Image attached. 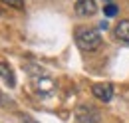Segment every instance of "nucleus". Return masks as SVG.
<instances>
[{"instance_id": "4", "label": "nucleus", "mask_w": 129, "mask_h": 123, "mask_svg": "<svg viewBox=\"0 0 129 123\" xmlns=\"http://www.w3.org/2000/svg\"><path fill=\"white\" fill-rule=\"evenodd\" d=\"M91 91H93V95H95L99 101H109V99L113 97V87H111V83H105V81L93 83Z\"/></svg>"}, {"instance_id": "1", "label": "nucleus", "mask_w": 129, "mask_h": 123, "mask_svg": "<svg viewBox=\"0 0 129 123\" xmlns=\"http://www.w3.org/2000/svg\"><path fill=\"white\" fill-rule=\"evenodd\" d=\"M76 44L85 52H95L101 46V36L93 28H78L76 30Z\"/></svg>"}, {"instance_id": "7", "label": "nucleus", "mask_w": 129, "mask_h": 123, "mask_svg": "<svg viewBox=\"0 0 129 123\" xmlns=\"http://www.w3.org/2000/svg\"><path fill=\"white\" fill-rule=\"evenodd\" d=\"M115 36H117L121 42L129 44V20H121V22L115 26Z\"/></svg>"}, {"instance_id": "10", "label": "nucleus", "mask_w": 129, "mask_h": 123, "mask_svg": "<svg viewBox=\"0 0 129 123\" xmlns=\"http://www.w3.org/2000/svg\"><path fill=\"white\" fill-rule=\"evenodd\" d=\"M24 121H26V123H36V121H32L30 117H24Z\"/></svg>"}, {"instance_id": "6", "label": "nucleus", "mask_w": 129, "mask_h": 123, "mask_svg": "<svg viewBox=\"0 0 129 123\" xmlns=\"http://www.w3.org/2000/svg\"><path fill=\"white\" fill-rule=\"evenodd\" d=\"M0 77L8 83V85H14L16 83V79H14V72H12V68L6 64V61L0 60Z\"/></svg>"}, {"instance_id": "11", "label": "nucleus", "mask_w": 129, "mask_h": 123, "mask_svg": "<svg viewBox=\"0 0 129 123\" xmlns=\"http://www.w3.org/2000/svg\"><path fill=\"white\" fill-rule=\"evenodd\" d=\"M0 103H2V93H0Z\"/></svg>"}, {"instance_id": "2", "label": "nucleus", "mask_w": 129, "mask_h": 123, "mask_svg": "<svg viewBox=\"0 0 129 123\" xmlns=\"http://www.w3.org/2000/svg\"><path fill=\"white\" fill-rule=\"evenodd\" d=\"M32 85L36 89V93H42V95H50L54 91V83L46 76H32Z\"/></svg>"}, {"instance_id": "3", "label": "nucleus", "mask_w": 129, "mask_h": 123, "mask_svg": "<svg viewBox=\"0 0 129 123\" xmlns=\"http://www.w3.org/2000/svg\"><path fill=\"white\" fill-rule=\"evenodd\" d=\"M76 117L80 123H97L99 121V113L89 105H80L76 111Z\"/></svg>"}, {"instance_id": "9", "label": "nucleus", "mask_w": 129, "mask_h": 123, "mask_svg": "<svg viewBox=\"0 0 129 123\" xmlns=\"http://www.w3.org/2000/svg\"><path fill=\"white\" fill-rule=\"evenodd\" d=\"M103 12H105V16H107V18H111V16L117 14V6H115V4H107V6L103 8Z\"/></svg>"}, {"instance_id": "8", "label": "nucleus", "mask_w": 129, "mask_h": 123, "mask_svg": "<svg viewBox=\"0 0 129 123\" xmlns=\"http://www.w3.org/2000/svg\"><path fill=\"white\" fill-rule=\"evenodd\" d=\"M6 6L10 8H16V10H24V0H2Z\"/></svg>"}, {"instance_id": "12", "label": "nucleus", "mask_w": 129, "mask_h": 123, "mask_svg": "<svg viewBox=\"0 0 129 123\" xmlns=\"http://www.w3.org/2000/svg\"><path fill=\"white\" fill-rule=\"evenodd\" d=\"M105 2H109V4H111V0H105Z\"/></svg>"}, {"instance_id": "5", "label": "nucleus", "mask_w": 129, "mask_h": 123, "mask_svg": "<svg viewBox=\"0 0 129 123\" xmlns=\"http://www.w3.org/2000/svg\"><path fill=\"white\" fill-rule=\"evenodd\" d=\"M76 12L80 16H93L97 12L95 0H78L76 2Z\"/></svg>"}]
</instances>
